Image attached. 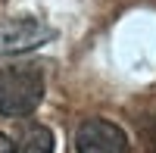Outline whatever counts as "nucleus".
<instances>
[{"mask_svg":"<svg viewBox=\"0 0 156 153\" xmlns=\"http://www.w3.org/2000/svg\"><path fill=\"white\" fill-rule=\"evenodd\" d=\"M44 100V69L37 62H12L0 69V116L22 119Z\"/></svg>","mask_w":156,"mask_h":153,"instance_id":"nucleus-1","label":"nucleus"},{"mask_svg":"<svg viewBox=\"0 0 156 153\" xmlns=\"http://www.w3.org/2000/svg\"><path fill=\"white\" fill-rule=\"evenodd\" d=\"M75 153H128V137L109 119H87L75 131Z\"/></svg>","mask_w":156,"mask_h":153,"instance_id":"nucleus-2","label":"nucleus"},{"mask_svg":"<svg viewBox=\"0 0 156 153\" xmlns=\"http://www.w3.org/2000/svg\"><path fill=\"white\" fill-rule=\"evenodd\" d=\"M50 37H53V31H50L41 19L19 16V19H9L3 28H0V53H25V50L41 47Z\"/></svg>","mask_w":156,"mask_h":153,"instance_id":"nucleus-3","label":"nucleus"},{"mask_svg":"<svg viewBox=\"0 0 156 153\" xmlns=\"http://www.w3.org/2000/svg\"><path fill=\"white\" fill-rule=\"evenodd\" d=\"M9 153H53V131L47 125H28L9 147Z\"/></svg>","mask_w":156,"mask_h":153,"instance_id":"nucleus-4","label":"nucleus"},{"mask_svg":"<svg viewBox=\"0 0 156 153\" xmlns=\"http://www.w3.org/2000/svg\"><path fill=\"white\" fill-rule=\"evenodd\" d=\"M153 150H156V141H153Z\"/></svg>","mask_w":156,"mask_h":153,"instance_id":"nucleus-5","label":"nucleus"}]
</instances>
